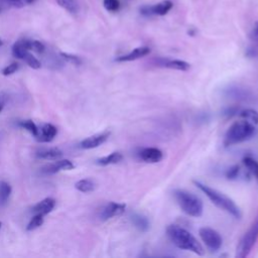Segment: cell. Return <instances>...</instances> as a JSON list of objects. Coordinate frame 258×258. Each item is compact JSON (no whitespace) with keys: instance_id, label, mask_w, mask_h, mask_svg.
<instances>
[{"instance_id":"cell-13","label":"cell","mask_w":258,"mask_h":258,"mask_svg":"<svg viewBox=\"0 0 258 258\" xmlns=\"http://www.w3.org/2000/svg\"><path fill=\"white\" fill-rule=\"evenodd\" d=\"M140 158L148 163L159 162L163 158V153L160 149L155 147H147L140 151Z\"/></svg>"},{"instance_id":"cell-16","label":"cell","mask_w":258,"mask_h":258,"mask_svg":"<svg viewBox=\"0 0 258 258\" xmlns=\"http://www.w3.org/2000/svg\"><path fill=\"white\" fill-rule=\"evenodd\" d=\"M55 203L56 202L54 199L45 198L38 202L37 204H35L31 211L33 214H40L42 216H46L53 210V208L55 207Z\"/></svg>"},{"instance_id":"cell-21","label":"cell","mask_w":258,"mask_h":258,"mask_svg":"<svg viewBox=\"0 0 258 258\" xmlns=\"http://www.w3.org/2000/svg\"><path fill=\"white\" fill-rule=\"evenodd\" d=\"M75 187L77 190L81 191V192H91L95 189L96 187V184L95 182L90 179V178H83V179H80L78 180L76 183H75Z\"/></svg>"},{"instance_id":"cell-34","label":"cell","mask_w":258,"mask_h":258,"mask_svg":"<svg viewBox=\"0 0 258 258\" xmlns=\"http://www.w3.org/2000/svg\"><path fill=\"white\" fill-rule=\"evenodd\" d=\"M2 44H3V41H2V39L0 38V46H2Z\"/></svg>"},{"instance_id":"cell-19","label":"cell","mask_w":258,"mask_h":258,"mask_svg":"<svg viewBox=\"0 0 258 258\" xmlns=\"http://www.w3.org/2000/svg\"><path fill=\"white\" fill-rule=\"evenodd\" d=\"M34 0H0V10L2 11L5 8H22L27 5H30Z\"/></svg>"},{"instance_id":"cell-17","label":"cell","mask_w":258,"mask_h":258,"mask_svg":"<svg viewBox=\"0 0 258 258\" xmlns=\"http://www.w3.org/2000/svg\"><path fill=\"white\" fill-rule=\"evenodd\" d=\"M36 156L40 159L54 161L60 159L62 156V151L57 147H48V148H41L36 152Z\"/></svg>"},{"instance_id":"cell-18","label":"cell","mask_w":258,"mask_h":258,"mask_svg":"<svg viewBox=\"0 0 258 258\" xmlns=\"http://www.w3.org/2000/svg\"><path fill=\"white\" fill-rule=\"evenodd\" d=\"M19 42L21 43V45L23 47H25L26 49L36 52V53H42L45 50V46L44 44L36 39H19Z\"/></svg>"},{"instance_id":"cell-2","label":"cell","mask_w":258,"mask_h":258,"mask_svg":"<svg viewBox=\"0 0 258 258\" xmlns=\"http://www.w3.org/2000/svg\"><path fill=\"white\" fill-rule=\"evenodd\" d=\"M194 183L210 199V201L216 205L218 208H220L221 210L227 212L228 214L232 215L234 218L236 219H240L241 218V212L240 209L238 208V206L226 195H224L223 192L202 183L201 181L198 180H194Z\"/></svg>"},{"instance_id":"cell-12","label":"cell","mask_w":258,"mask_h":258,"mask_svg":"<svg viewBox=\"0 0 258 258\" xmlns=\"http://www.w3.org/2000/svg\"><path fill=\"white\" fill-rule=\"evenodd\" d=\"M56 133H57V129L54 125L50 123H45L40 127H38V133L35 139L41 143H48L54 139Z\"/></svg>"},{"instance_id":"cell-9","label":"cell","mask_w":258,"mask_h":258,"mask_svg":"<svg viewBox=\"0 0 258 258\" xmlns=\"http://www.w3.org/2000/svg\"><path fill=\"white\" fill-rule=\"evenodd\" d=\"M126 206L124 204H119L115 202L108 203L100 212V218L103 221L109 220L114 217H118L125 212Z\"/></svg>"},{"instance_id":"cell-27","label":"cell","mask_w":258,"mask_h":258,"mask_svg":"<svg viewBox=\"0 0 258 258\" xmlns=\"http://www.w3.org/2000/svg\"><path fill=\"white\" fill-rule=\"evenodd\" d=\"M11 194V186L6 181H0V204L4 205L7 203Z\"/></svg>"},{"instance_id":"cell-5","label":"cell","mask_w":258,"mask_h":258,"mask_svg":"<svg viewBox=\"0 0 258 258\" xmlns=\"http://www.w3.org/2000/svg\"><path fill=\"white\" fill-rule=\"evenodd\" d=\"M257 238H258V220L252 225V227L241 238V240L237 246L236 257L237 258L246 257L252 250L254 244L256 243Z\"/></svg>"},{"instance_id":"cell-24","label":"cell","mask_w":258,"mask_h":258,"mask_svg":"<svg viewBox=\"0 0 258 258\" xmlns=\"http://www.w3.org/2000/svg\"><path fill=\"white\" fill-rule=\"evenodd\" d=\"M243 163L245 165V167L247 168V170L256 178H258V162L252 158V157H245L243 159Z\"/></svg>"},{"instance_id":"cell-14","label":"cell","mask_w":258,"mask_h":258,"mask_svg":"<svg viewBox=\"0 0 258 258\" xmlns=\"http://www.w3.org/2000/svg\"><path fill=\"white\" fill-rule=\"evenodd\" d=\"M149 52H150V48L148 46H139V47L134 48L133 50H131L130 52H128L126 54L118 56L116 58V61H121V62L132 61V60H135V59H138V58H141V57L147 55Z\"/></svg>"},{"instance_id":"cell-4","label":"cell","mask_w":258,"mask_h":258,"mask_svg":"<svg viewBox=\"0 0 258 258\" xmlns=\"http://www.w3.org/2000/svg\"><path fill=\"white\" fill-rule=\"evenodd\" d=\"M255 132V126L246 120L233 123L227 130L224 138L226 146L235 145L249 139Z\"/></svg>"},{"instance_id":"cell-11","label":"cell","mask_w":258,"mask_h":258,"mask_svg":"<svg viewBox=\"0 0 258 258\" xmlns=\"http://www.w3.org/2000/svg\"><path fill=\"white\" fill-rule=\"evenodd\" d=\"M109 136H110V132H108V131L94 134V135L89 136V137L85 138L84 140H82L80 143V146L83 149H93V148L99 147L100 145H102L104 142L107 141Z\"/></svg>"},{"instance_id":"cell-3","label":"cell","mask_w":258,"mask_h":258,"mask_svg":"<svg viewBox=\"0 0 258 258\" xmlns=\"http://www.w3.org/2000/svg\"><path fill=\"white\" fill-rule=\"evenodd\" d=\"M174 199L179 206V208L188 216L199 218L203 215V202L196 195L185 190V189H174Z\"/></svg>"},{"instance_id":"cell-26","label":"cell","mask_w":258,"mask_h":258,"mask_svg":"<svg viewBox=\"0 0 258 258\" xmlns=\"http://www.w3.org/2000/svg\"><path fill=\"white\" fill-rule=\"evenodd\" d=\"M44 221V216L40 215V214H33L32 218L29 220L27 226H26V230L27 231H33L37 228H39Z\"/></svg>"},{"instance_id":"cell-25","label":"cell","mask_w":258,"mask_h":258,"mask_svg":"<svg viewBox=\"0 0 258 258\" xmlns=\"http://www.w3.org/2000/svg\"><path fill=\"white\" fill-rule=\"evenodd\" d=\"M240 116L242 117L243 120H246V121H248L249 123H251L253 125L258 124V112L253 110V109L243 110L240 113Z\"/></svg>"},{"instance_id":"cell-1","label":"cell","mask_w":258,"mask_h":258,"mask_svg":"<svg viewBox=\"0 0 258 258\" xmlns=\"http://www.w3.org/2000/svg\"><path fill=\"white\" fill-rule=\"evenodd\" d=\"M166 233L170 241L179 249L188 250L198 255L204 254V248L201 243L184 228L177 225H169Z\"/></svg>"},{"instance_id":"cell-33","label":"cell","mask_w":258,"mask_h":258,"mask_svg":"<svg viewBox=\"0 0 258 258\" xmlns=\"http://www.w3.org/2000/svg\"><path fill=\"white\" fill-rule=\"evenodd\" d=\"M2 109H3V103L0 102V112L2 111Z\"/></svg>"},{"instance_id":"cell-7","label":"cell","mask_w":258,"mask_h":258,"mask_svg":"<svg viewBox=\"0 0 258 258\" xmlns=\"http://www.w3.org/2000/svg\"><path fill=\"white\" fill-rule=\"evenodd\" d=\"M12 54L19 58V59H22L29 68L31 69H34V70H38L40 69L41 67V63L40 61L38 60L37 57H35L31 52L30 50L26 49L25 47H23L21 45V43L19 42V40H17L13 46H12Z\"/></svg>"},{"instance_id":"cell-29","label":"cell","mask_w":258,"mask_h":258,"mask_svg":"<svg viewBox=\"0 0 258 258\" xmlns=\"http://www.w3.org/2000/svg\"><path fill=\"white\" fill-rule=\"evenodd\" d=\"M103 5L107 11L116 12L120 8L119 0H103Z\"/></svg>"},{"instance_id":"cell-6","label":"cell","mask_w":258,"mask_h":258,"mask_svg":"<svg viewBox=\"0 0 258 258\" xmlns=\"http://www.w3.org/2000/svg\"><path fill=\"white\" fill-rule=\"evenodd\" d=\"M199 234L207 248L212 252H216L221 248L223 239L216 230L209 227H203L199 230Z\"/></svg>"},{"instance_id":"cell-31","label":"cell","mask_w":258,"mask_h":258,"mask_svg":"<svg viewBox=\"0 0 258 258\" xmlns=\"http://www.w3.org/2000/svg\"><path fill=\"white\" fill-rule=\"evenodd\" d=\"M60 55L63 59H66L67 61L74 63V64H80L81 63V59L79 56L71 54V53H67V52H60Z\"/></svg>"},{"instance_id":"cell-15","label":"cell","mask_w":258,"mask_h":258,"mask_svg":"<svg viewBox=\"0 0 258 258\" xmlns=\"http://www.w3.org/2000/svg\"><path fill=\"white\" fill-rule=\"evenodd\" d=\"M158 67L167 68L171 70H177V71H187L190 66L188 62L181 60V59H167V58H159L156 62Z\"/></svg>"},{"instance_id":"cell-22","label":"cell","mask_w":258,"mask_h":258,"mask_svg":"<svg viewBox=\"0 0 258 258\" xmlns=\"http://www.w3.org/2000/svg\"><path fill=\"white\" fill-rule=\"evenodd\" d=\"M131 220L132 223L134 224V226L139 229L140 231H147L149 228V222L147 220V218H145L144 216H141L139 214H134L131 216Z\"/></svg>"},{"instance_id":"cell-28","label":"cell","mask_w":258,"mask_h":258,"mask_svg":"<svg viewBox=\"0 0 258 258\" xmlns=\"http://www.w3.org/2000/svg\"><path fill=\"white\" fill-rule=\"evenodd\" d=\"M18 125L21 128H23L26 131H28L33 137H36V135L38 133V126L32 120H22V121H19Z\"/></svg>"},{"instance_id":"cell-20","label":"cell","mask_w":258,"mask_h":258,"mask_svg":"<svg viewBox=\"0 0 258 258\" xmlns=\"http://www.w3.org/2000/svg\"><path fill=\"white\" fill-rule=\"evenodd\" d=\"M122 158H123V156L120 152H112L109 155H106V156H103V157L97 159L96 163L99 165H102V166L109 165V164H116V163L120 162L122 160Z\"/></svg>"},{"instance_id":"cell-35","label":"cell","mask_w":258,"mask_h":258,"mask_svg":"<svg viewBox=\"0 0 258 258\" xmlns=\"http://www.w3.org/2000/svg\"><path fill=\"white\" fill-rule=\"evenodd\" d=\"M1 225H2V223H1V222H0V228H1Z\"/></svg>"},{"instance_id":"cell-32","label":"cell","mask_w":258,"mask_h":258,"mask_svg":"<svg viewBox=\"0 0 258 258\" xmlns=\"http://www.w3.org/2000/svg\"><path fill=\"white\" fill-rule=\"evenodd\" d=\"M238 173H239V167L238 166H234V167H232V168H230L229 170H228V172H227V177L228 178H235V177H237V175H238Z\"/></svg>"},{"instance_id":"cell-23","label":"cell","mask_w":258,"mask_h":258,"mask_svg":"<svg viewBox=\"0 0 258 258\" xmlns=\"http://www.w3.org/2000/svg\"><path fill=\"white\" fill-rule=\"evenodd\" d=\"M56 3L62 7L63 9H66L68 12L75 14L78 13L80 10V6L77 0H55Z\"/></svg>"},{"instance_id":"cell-8","label":"cell","mask_w":258,"mask_h":258,"mask_svg":"<svg viewBox=\"0 0 258 258\" xmlns=\"http://www.w3.org/2000/svg\"><path fill=\"white\" fill-rule=\"evenodd\" d=\"M172 6L173 4L170 0H163L154 5L142 6L140 8V12L144 16H152V15L162 16V15H165L172 8Z\"/></svg>"},{"instance_id":"cell-30","label":"cell","mask_w":258,"mask_h":258,"mask_svg":"<svg viewBox=\"0 0 258 258\" xmlns=\"http://www.w3.org/2000/svg\"><path fill=\"white\" fill-rule=\"evenodd\" d=\"M18 69H19V63L18 62H15V61L11 62V63H9L8 66H6L2 69V75L3 76H11L14 73H16L18 71Z\"/></svg>"},{"instance_id":"cell-10","label":"cell","mask_w":258,"mask_h":258,"mask_svg":"<svg viewBox=\"0 0 258 258\" xmlns=\"http://www.w3.org/2000/svg\"><path fill=\"white\" fill-rule=\"evenodd\" d=\"M75 168V164L70 159H57L52 163H49L42 167L41 171L45 174H54L61 170H72Z\"/></svg>"}]
</instances>
